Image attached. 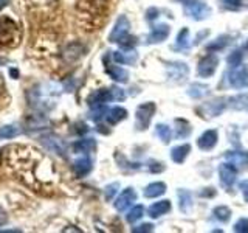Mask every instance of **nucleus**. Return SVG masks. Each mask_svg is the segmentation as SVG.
Returning <instances> with one entry per match:
<instances>
[{"label": "nucleus", "instance_id": "nucleus-1", "mask_svg": "<svg viewBox=\"0 0 248 233\" xmlns=\"http://www.w3.org/2000/svg\"><path fill=\"white\" fill-rule=\"evenodd\" d=\"M6 165L10 166L20 181L36 191L45 188V183L39 177V171L48 177H53V163L48 157L33 148L11 146L6 150Z\"/></svg>", "mask_w": 248, "mask_h": 233}, {"label": "nucleus", "instance_id": "nucleus-2", "mask_svg": "<svg viewBox=\"0 0 248 233\" xmlns=\"http://www.w3.org/2000/svg\"><path fill=\"white\" fill-rule=\"evenodd\" d=\"M59 95V85L58 84H37L33 89L28 92V103L33 109L37 111H48L54 106V101H56Z\"/></svg>", "mask_w": 248, "mask_h": 233}, {"label": "nucleus", "instance_id": "nucleus-3", "mask_svg": "<svg viewBox=\"0 0 248 233\" xmlns=\"http://www.w3.org/2000/svg\"><path fill=\"white\" fill-rule=\"evenodd\" d=\"M20 39V31L17 23H16L13 19L6 17V16H2L0 17V44L3 45H16Z\"/></svg>", "mask_w": 248, "mask_h": 233}, {"label": "nucleus", "instance_id": "nucleus-4", "mask_svg": "<svg viewBox=\"0 0 248 233\" xmlns=\"http://www.w3.org/2000/svg\"><path fill=\"white\" fill-rule=\"evenodd\" d=\"M182 3L185 5L186 14L196 20L205 19L209 16V13H211L209 6L203 2H199V0H182Z\"/></svg>", "mask_w": 248, "mask_h": 233}, {"label": "nucleus", "instance_id": "nucleus-5", "mask_svg": "<svg viewBox=\"0 0 248 233\" xmlns=\"http://www.w3.org/2000/svg\"><path fill=\"white\" fill-rule=\"evenodd\" d=\"M155 112V104L154 103H144L137 109V128L138 129H146L149 126L152 120V115Z\"/></svg>", "mask_w": 248, "mask_h": 233}, {"label": "nucleus", "instance_id": "nucleus-6", "mask_svg": "<svg viewBox=\"0 0 248 233\" xmlns=\"http://www.w3.org/2000/svg\"><path fill=\"white\" fill-rule=\"evenodd\" d=\"M230 84L234 89H244L248 87V66H242L232 68L230 73Z\"/></svg>", "mask_w": 248, "mask_h": 233}, {"label": "nucleus", "instance_id": "nucleus-7", "mask_svg": "<svg viewBox=\"0 0 248 233\" xmlns=\"http://www.w3.org/2000/svg\"><path fill=\"white\" fill-rule=\"evenodd\" d=\"M41 142H42V145L46 148V150L61 155V157H64V155L67 154L65 142H64V140H61L59 137H56V135H44L41 138Z\"/></svg>", "mask_w": 248, "mask_h": 233}, {"label": "nucleus", "instance_id": "nucleus-8", "mask_svg": "<svg viewBox=\"0 0 248 233\" xmlns=\"http://www.w3.org/2000/svg\"><path fill=\"white\" fill-rule=\"evenodd\" d=\"M84 53H85V45L84 44L70 42V44L65 45L64 51H62V58H64V61L68 62V64H73V62H76L81 56H84Z\"/></svg>", "mask_w": 248, "mask_h": 233}, {"label": "nucleus", "instance_id": "nucleus-9", "mask_svg": "<svg viewBox=\"0 0 248 233\" xmlns=\"http://www.w3.org/2000/svg\"><path fill=\"white\" fill-rule=\"evenodd\" d=\"M129 28H130V23H129L127 17H126V16H120L118 20H116V23H115L113 30H112L110 36H108V41H110V42H120L124 36L129 34Z\"/></svg>", "mask_w": 248, "mask_h": 233}, {"label": "nucleus", "instance_id": "nucleus-10", "mask_svg": "<svg viewBox=\"0 0 248 233\" xmlns=\"http://www.w3.org/2000/svg\"><path fill=\"white\" fill-rule=\"evenodd\" d=\"M217 66H219V58L216 54H208L206 58H203L199 62V75L202 78L213 76L217 70Z\"/></svg>", "mask_w": 248, "mask_h": 233}, {"label": "nucleus", "instance_id": "nucleus-11", "mask_svg": "<svg viewBox=\"0 0 248 233\" xmlns=\"http://www.w3.org/2000/svg\"><path fill=\"white\" fill-rule=\"evenodd\" d=\"M225 159L236 169H248V151H232L227 152Z\"/></svg>", "mask_w": 248, "mask_h": 233}, {"label": "nucleus", "instance_id": "nucleus-12", "mask_svg": "<svg viewBox=\"0 0 248 233\" xmlns=\"http://www.w3.org/2000/svg\"><path fill=\"white\" fill-rule=\"evenodd\" d=\"M135 199H137L135 190L134 188H126L118 196V199L115 200V208L118 210V212H124V210H127L132 204H134Z\"/></svg>", "mask_w": 248, "mask_h": 233}, {"label": "nucleus", "instance_id": "nucleus-13", "mask_svg": "<svg viewBox=\"0 0 248 233\" xmlns=\"http://www.w3.org/2000/svg\"><path fill=\"white\" fill-rule=\"evenodd\" d=\"M217 140H219V134H217V131L209 129V131L203 132V134L200 135V138L197 140V145H199L200 150L209 151V150H213V148L216 146Z\"/></svg>", "mask_w": 248, "mask_h": 233}, {"label": "nucleus", "instance_id": "nucleus-14", "mask_svg": "<svg viewBox=\"0 0 248 233\" xmlns=\"http://www.w3.org/2000/svg\"><path fill=\"white\" fill-rule=\"evenodd\" d=\"M113 100V95H112V89H101V90H96L93 92L92 95L89 97V104L92 107L95 106H103L106 104L107 101Z\"/></svg>", "mask_w": 248, "mask_h": 233}, {"label": "nucleus", "instance_id": "nucleus-15", "mask_svg": "<svg viewBox=\"0 0 248 233\" xmlns=\"http://www.w3.org/2000/svg\"><path fill=\"white\" fill-rule=\"evenodd\" d=\"M236 168L231 165V163H223V165L219 166V176L223 185L231 186L236 182Z\"/></svg>", "mask_w": 248, "mask_h": 233}, {"label": "nucleus", "instance_id": "nucleus-16", "mask_svg": "<svg viewBox=\"0 0 248 233\" xmlns=\"http://www.w3.org/2000/svg\"><path fill=\"white\" fill-rule=\"evenodd\" d=\"M169 33H170V27L166 25V23H161V25H157L155 28H152L151 34L147 36V42L149 44L163 42L169 36Z\"/></svg>", "mask_w": 248, "mask_h": 233}, {"label": "nucleus", "instance_id": "nucleus-17", "mask_svg": "<svg viewBox=\"0 0 248 233\" xmlns=\"http://www.w3.org/2000/svg\"><path fill=\"white\" fill-rule=\"evenodd\" d=\"M106 72L108 73V76H110L112 80L118 81V83H127V80H129V73L126 70L118 66L108 64V62H106Z\"/></svg>", "mask_w": 248, "mask_h": 233}, {"label": "nucleus", "instance_id": "nucleus-18", "mask_svg": "<svg viewBox=\"0 0 248 233\" xmlns=\"http://www.w3.org/2000/svg\"><path fill=\"white\" fill-rule=\"evenodd\" d=\"M73 168H75V173H76L78 177H85L93 168L90 157H87V155H82V157H79L75 162Z\"/></svg>", "mask_w": 248, "mask_h": 233}, {"label": "nucleus", "instance_id": "nucleus-19", "mask_svg": "<svg viewBox=\"0 0 248 233\" xmlns=\"http://www.w3.org/2000/svg\"><path fill=\"white\" fill-rule=\"evenodd\" d=\"M50 124L48 118H46L45 115H41V114H37V115H31L27 118V126L28 129L31 131H39V129H45L46 126Z\"/></svg>", "mask_w": 248, "mask_h": 233}, {"label": "nucleus", "instance_id": "nucleus-20", "mask_svg": "<svg viewBox=\"0 0 248 233\" xmlns=\"http://www.w3.org/2000/svg\"><path fill=\"white\" fill-rule=\"evenodd\" d=\"M170 210V202L169 200H160L155 202L149 207V216L151 217H160L163 215H166Z\"/></svg>", "mask_w": 248, "mask_h": 233}, {"label": "nucleus", "instance_id": "nucleus-21", "mask_svg": "<svg viewBox=\"0 0 248 233\" xmlns=\"http://www.w3.org/2000/svg\"><path fill=\"white\" fill-rule=\"evenodd\" d=\"M113 61L118 62V64H135L137 62V53L135 51H115L113 54Z\"/></svg>", "mask_w": 248, "mask_h": 233}, {"label": "nucleus", "instance_id": "nucleus-22", "mask_svg": "<svg viewBox=\"0 0 248 233\" xmlns=\"http://www.w3.org/2000/svg\"><path fill=\"white\" fill-rule=\"evenodd\" d=\"M191 151V146L189 145H178L175 148H172V151H170V157L175 163H183L185 159L188 157V154Z\"/></svg>", "mask_w": 248, "mask_h": 233}, {"label": "nucleus", "instance_id": "nucleus-23", "mask_svg": "<svg viewBox=\"0 0 248 233\" xmlns=\"http://www.w3.org/2000/svg\"><path fill=\"white\" fill-rule=\"evenodd\" d=\"M127 116V111L123 107H113V109H108L107 114H106V120L110 123V124H116L120 123L121 120H124Z\"/></svg>", "mask_w": 248, "mask_h": 233}, {"label": "nucleus", "instance_id": "nucleus-24", "mask_svg": "<svg viewBox=\"0 0 248 233\" xmlns=\"http://www.w3.org/2000/svg\"><path fill=\"white\" fill-rule=\"evenodd\" d=\"M166 185L163 182H152L144 188V196L146 198H158L161 194H165Z\"/></svg>", "mask_w": 248, "mask_h": 233}, {"label": "nucleus", "instance_id": "nucleus-25", "mask_svg": "<svg viewBox=\"0 0 248 233\" xmlns=\"http://www.w3.org/2000/svg\"><path fill=\"white\" fill-rule=\"evenodd\" d=\"M73 148H75L76 152L87 154V152L95 150V148H96V142L93 138H84V140H79V142H76Z\"/></svg>", "mask_w": 248, "mask_h": 233}, {"label": "nucleus", "instance_id": "nucleus-26", "mask_svg": "<svg viewBox=\"0 0 248 233\" xmlns=\"http://www.w3.org/2000/svg\"><path fill=\"white\" fill-rule=\"evenodd\" d=\"M228 101H230V107L248 112V95H237V97L230 98Z\"/></svg>", "mask_w": 248, "mask_h": 233}, {"label": "nucleus", "instance_id": "nucleus-27", "mask_svg": "<svg viewBox=\"0 0 248 233\" xmlns=\"http://www.w3.org/2000/svg\"><path fill=\"white\" fill-rule=\"evenodd\" d=\"M22 134V129L16 124H6L0 128V138H14Z\"/></svg>", "mask_w": 248, "mask_h": 233}, {"label": "nucleus", "instance_id": "nucleus-28", "mask_svg": "<svg viewBox=\"0 0 248 233\" xmlns=\"http://www.w3.org/2000/svg\"><path fill=\"white\" fill-rule=\"evenodd\" d=\"M191 45L189 42V30L188 28H183L180 33H178L177 36V42H175V49H188V47Z\"/></svg>", "mask_w": 248, "mask_h": 233}, {"label": "nucleus", "instance_id": "nucleus-29", "mask_svg": "<svg viewBox=\"0 0 248 233\" xmlns=\"http://www.w3.org/2000/svg\"><path fill=\"white\" fill-rule=\"evenodd\" d=\"M155 134H157L158 138L161 140V142H165V143H169L170 142V137H172L170 128L166 126V124H157V128H155Z\"/></svg>", "mask_w": 248, "mask_h": 233}, {"label": "nucleus", "instance_id": "nucleus-30", "mask_svg": "<svg viewBox=\"0 0 248 233\" xmlns=\"http://www.w3.org/2000/svg\"><path fill=\"white\" fill-rule=\"evenodd\" d=\"M230 36H227V34H223V36H220V37H217V39H214L213 42H209L208 45H206V49L209 50V51H217V50H222L225 45L228 44V39Z\"/></svg>", "mask_w": 248, "mask_h": 233}, {"label": "nucleus", "instance_id": "nucleus-31", "mask_svg": "<svg viewBox=\"0 0 248 233\" xmlns=\"http://www.w3.org/2000/svg\"><path fill=\"white\" fill-rule=\"evenodd\" d=\"M178 198H180V208L183 212H188L191 208L192 202H191V193L186 190H180L178 191Z\"/></svg>", "mask_w": 248, "mask_h": 233}, {"label": "nucleus", "instance_id": "nucleus-32", "mask_svg": "<svg viewBox=\"0 0 248 233\" xmlns=\"http://www.w3.org/2000/svg\"><path fill=\"white\" fill-rule=\"evenodd\" d=\"M214 216L217 217L219 221L222 222H227L230 217H231V210L228 207H225V205H219V207H216L214 208Z\"/></svg>", "mask_w": 248, "mask_h": 233}, {"label": "nucleus", "instance_id": "nucleus-33", "mask_svg": "<svg viewBox=\"0 0 248 233\" xmlns=\"http://www.w3.org/2000/svg\"><path fill=\"white\" fill-rule=\"evenodd\" d=\"M143 215H144V207H143V205H135V207L129 212V215L126 216V219H127V222L134 224V222L138 221Z\"/></svg>", "mask_w": 248, "mask_h": 233}, {"label": "nucleus", "instance_id": "nucleus-34", "mask_svg": "<svg viewBox=\"0 0 248 233\" xmlns=\"http://www.w3.org/2000/svg\"><path fill=\"white\" fill-rule=\"evenodd\" d=\"M242 59H244V53L239 51V50H234L230 56H228V64L234 68V67H239L240 64H242Z\"/></svg>", "mask_w": 248, "mask_h": 233}, {"label": "nucleus", "instance_id": "nucleus-35", "mask_svg": "<svg viewBox=\"0 0 248 233\" xmlns=\"http://www.w3.org/2000/svg\"><path fill=\"white\" fill-rule=\"evenodd\" d=\"M206 90H208L206 85L194 84V85H191V87H189V92H188V93H189L191 97H194V98H200V97H203V95H205Z\"/></svg>", "mask_w": 248, "mask_h": 233}, {"label": "nucleus", "instance_id": "nucleus-36", "mask_svg": "<svg viewBox=\"0 0 248 233\" xmlns=\"http://www.w3.org/2000/svg\"><path fill=\"white\" fill-rule=\"evenodd\" d=\"M118 188H120V183H110V185H107L106 186V190H104V193H106V199L107 200H112L113 199V196L116 194V191H118Z\"/></svg>", "mask_w": 248, "mask_h": 233}, {"label": "nucleus", "instance_id": "nucleus-37", "mask_svg": "<svg viewBox=\"0 0 248 233\" xmlns=\"http://www.w3.org/2000/svg\"><path fill=\"white\" fill-rule=\"evenodd\" d=\"M236 232H248V219L247 217H240V219L234 224Z\"/></svg>", "mask_w": 248, "mask_h": 233}, {"label": "nucleus", "instance_id": "nucleus-38", "mask_svg": "<svg viewBox=\"0 0 248 233\" xmlns=\"http://www.w3.org/2000/svg\"><path fill=\"white\" fill-rule=\"evenodd\" d=\"M154 230V225L152 224H143V225H140V227H135L134 232L138 233V232H152Z\"/></svg>", "mask_w": 248, "mask_h": 233}, {"label": "nucleus", "instance_id": "nucleus-39", "mask_svg": "<svg viewBox=\"0 0 248 233\" xmlns=\"http://www.w3.org/2000/svg\"><path fill=\"white\" fill-rule=\"evenodd\" d=\"M147 20H154L158 17V10L157 8H151V10H147Z\"/></svg>", "mask_w": 248, "mask_h": 233}, {"label": "nucleus", "instance_id": "nucleus-40", "mask_svg": "<svg viewBox=\"0 0 248 233\" xmlns=\"http://www.w3.org/2000/svg\"><path fill=\"white\" fill-rule=\"evenodd\" d=\"M64 89L67 92H73L75 90V80H73V78H70V80H67L64 83Z\"/></svg>", "mask_w": 248, "mask_h": 233}, {"label": "nucleus", "instance_id": "nucleus-41", "mask_svg": "<svg viewBox=\"0 0 248 233\" xmlns=\"http://www.w3.org/2000/svg\"><path fill=\"white\" fill-rule=\"evenodd\" d=\"M240 190H242V194H244V199L248 202V181H244L240 182Z\"/></svg>", "mask_w": 248, "mask_h": 233}, {"label": "nucleus", "instance_id": "nucleus-42", "mask_svg": "<svg viewBox=\"0 0 248 233\" xmlns=\"http://www.w3.org/2000/svg\"><path fill=\"white\" fill-rule=\"evenodd\" d=\"M225 3H227L230 8H237L239 5H240V2H242V0H223Z\"/></svg>", "mask_w": 248, "mask_h": 233}, {"label": "nucleus", "instance_id": "nucleus-43", "mask_svg": "<svg viewBox=\"0 0 248 233\" xmlns=\"http://www.w3.org/2000/svg\"><path fill=\"white\" fill-rule=\"evenodd\" d=\"M214 194H216V191L213 188H206V191H202L200 193V196L202 198H211V196H214Z\"/></svg>", "mask_w": 248, "mask_h": 233}, {"label": "nucleus", "instance_id": "nucleus-44", "mask_svg": "<svg viewBox=\"0 0 248 233\" xmlns=\"http://www.w3.org/2000/svg\"><path fill=\"white\" fill-rule=\"evenodd\" d=\"M8 221V216H6V213H5V210L0 207V225H3L5 222Z\"/></svg>", "mask_w": 248, "mask_h": 233}, {"label": "nucleus", "instance_id": "nucleus-45", "mask_svg": "<svg viewBox=\"0 0 248 233\" xmlns=\"http://www.w3.org/2000/svg\"><path fill=\"white\" fill-rule=\"evenodd\" d=\"M3 89H5V83H3V76H2V73H0V93L3 92Z\"/></svg>", "mask_w": 248, "mask_h": 233}, {"label": "nucleus", "instance_id": "nucleus-46", "mask_svg": "<svg viewBox=\"0 0 248 233\" xmlns=\"http://www.w3.org/2000/svg\"><path fill=\"white\" fill-rule=\"evenodd\" d=\"M8 2H10V0H0V10H2V8H3Z\"/></svg>", "mask_w": 248, "mask_h": 233}, {"label": "nucleus", "instance_id": "nucleus-47", "mask_svg": "<svg viewBox=\"0 0 248 233\" xmlns=\"http://www.w3.org/2000/svg\"><path fill=\"white\" fill-rule=\"evenodd\" d=\"M242 51H245V53L248 54V41H247V42H245V45L242 47Z\"/></svg>", "mask_w": 248, "mask_h": 233}, {"label": "nucleus", "instance_id": "nucleus-48", "mask_svg": "<svg viewBox=\"0 0 248 233\" xmlns=\"http://www.w3.org/2000/svg\"><path fill=\"white\" fill-rule=\"evenodd\" d=\"M16 232H19V230H0V233H16Z\"/></svg>", "mask_w": 248, "mask_h": 233}, {"label": "nucleus", "instance_id": "nucleus-49", "mask_svg": "<svg viewBox=\"0 0 248 233\" xmlns=\"http://www.w3.org/2000/svg\"><path fill=\"white\" fill-rule=\"evenodd\" d=\"M11 75H13V76H17V75H19V72H17V70L11 68Z\"/></svg>", "mask_w": 248, "mask_h": 233}]
</instances>
